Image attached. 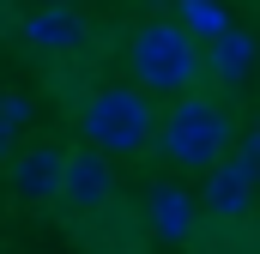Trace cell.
Listing matches in <instances>:
<instances>
[{
    "label": "cell",
    "mask_w": 260,
    "mask_h": 254,
    "mask_svg": "<svg viewBox=\"0 0 260 254\" xmlns=\"http://www.w3.org/2000/svg\"><path fill=\"white\" fill-rule=\"evenodd\" d=\"M151 145L176 164V170H212L230 151V115L212 97H176L170 115H157Z\"/></svg>",
    "instance_id": "1"
},
{
    "label": "cell",
    "mask_w": 260,
    "mask_h": 254,
    "mask_svg": "<svg viewBox=\"0 0 260 254\" xmlns=\"http://www.w3.org/2000/svg\"><path fill=\"white\" fill-rule=\"evenodd\" d=\"M79 127H85L91 151H103V157H133V151H145V145H151L157 109H151V97H145V91L115 85V91H97V97L85 103Z\"/></svg>",
    "instance_id": "2"
},
{
    "label": "cell",
    "mask_w": 260,
    "mask_h": 254,
    "mask_svg": "<svg viewBox=\"0 0 260 254\" xmlns=\"http://www.w3.org/2000/svg\"><path fill=\"white\" fill-rule=\"evenodd\" d=\"M133 79L145 91H164V97H188L200 79V49L194 37L170 18H151L139 37H133Z\"/></svg>",
    "instance_id": "3"
},
{
    "label": "cell",
    "mask_w": 260,
    "mask_h": 254,
    "mask_svg": "<svg viewBox=\"0 0 260 254\" xmlns=\"http://www.w3.org/2000/svg\"><path fill=\"white\" fill-rule=\"evenodd\" d=\"M254 194H260V164L248 151H224L206 170V212L212 218H248Z\"/></svg>",
    "instance_id": "4"
},
{
    "label": "cell",
    "mask_w": 260,
    "mask_h": 254,
    "mask_svg": "<svg viewBox=\"0 0 260 254\" xmlns=\"http://www.w3.org/2000/svg\"><path fill=\"white\" fill-rule=\"evenodd\" d=\"M61 164L67 151L55 139H37V145H18L6 157V182L18 200H61Z\"/></svg>",
    "instance_id": "5"
},
{
    "label": "cell",
    "mask_w": 260,
    "mask_h": 254,
    "mask_svg": "<svg viewBox=\"0 0 260 254\" xmlns=\"http://www.w3.org/2000/svg\"><path fill=\"white\" fill-rule=\"evenodd\" d=\"M61 200L67 206H79V212H97V206H109L115 200V164L103 157V151H67L61 164Z\"/></svg>",
    "instance_id": "6"
},
{
    "label": "cell",
    "mask_w": 260,
    "mask_h": 254,
    "mask_svg": "<svg viewBox=\"0 0 260 254\" xmlns=\"http://www.w3.org/2000/svg\"><path fill=\"white\" fill-rule=\"evenodd\" d=\"M18 30H24V43L43 49V55H67V49L85 43V18H79L73 6H37Z\"/></svg>",
    "instance_id": "7"
},
{
    "label": "cell",
    "mask_w": 260,
    "mask_h": 254,
    "mask_svg": "<svg viewBox=\"0 0 260 254\" xmlns=\"http://www.w3.org/2000/svg\"><path fill=\"white\" fill-rule=\"evenodd\" d=\"M206 43H212V49H206V61H200V67H212L224 85H242V73L254 67V37H248L242 24H224V30L206 37Z\"/></svg>",
    "instance_id": "8"
},
{
    "label": "cell",
    "mask_w": 260,
    "mask_h": 254,
    "mask_svg": "<svg viewBox=\"0 0 260 254\" xmlns=\"http://www.w3.org/2000/svg\"><path fill=\"white\" fill-rule=\"evenodd\" d=\"M151 236L157 242H188L194 236V194L182 188H151Z\"/></svg>",
    "instance_id": "9"
},
{
    "label": "cell",
    "mask_w": 260,
    "mask_h": 254,
    "mask_svg": "<svg viewBox=\"0 0 260 254\" xmlns=\"http://www.w3.org/2000/svg\"><path fill=\"white\" fill-rule=\"evenodd\" d=\"M182 24L200 30V37H218V30L230 24V12H224L218 0H182Z\"/></svg>",
    "instance_id": "10"
},
{
    "label": "cell",
    "mask_w": 260,
    "mask_h": 254,
    "mask_svg": "<svg viewBox=\"0 0 260 254\" xmlns=\"http://www.w3.org/2000/svg\"><path fill=\"white\" fill-rule=\"evenodd\" d=\"M0 121L18 133V127L30 121V97H18V91H0Z\"/></svg>",
    "instance_id": "11"
},
{
    "label": "cell",
    "mask_w": 260,
    "mask_h": 254,
    "mask_svg": "<svg viewBox=\"0 0 260 254\" xmlns=\"http://www.w3.org/2000/svg\"><path fill=\"white\" fill-rule=\"evenodd\" d=\"M12 151H18V133H12V127L0 121V164H6V157H12Z\"/></svg>",
    "instance_id": "12"
},
{
    "label": "cell",
    "mask_w": 260,
    "mask_h": 254,
    "mask_svg": "<svg viewBox=\"0 0 260 254\" xmlns=\"http://www.w3.org/2000/svg\"><path fill=\"white\" fill-rule=\"evenodd\" d=\"M242 151H248V157L260 164V121H254V133H248V145H242Z\"/></svg>",
    "instance_id": "13"
},
{
    "label": "cell",
    "mask_w": 260,
    "mask_h": 254,
    "mask_svg": "<svg viewBox=\"0 0 260 254\" xmlns=\"http://www.w3.org/2000/svg\"><path fill=\"white\" fill-rule=\"evenodd\" d=\"M37 6H79V0H37Z\"/></svg>",
    "instance_id": "14"
}]
</instances>
